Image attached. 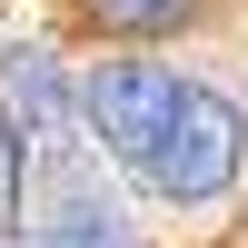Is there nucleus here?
Segmentation results:
<instances>
[{"mask_svg":"<svg viewBox=\"0 0 248 248\" xmlns=\"http://www.w3.org/2000/svg\"><path fill=\"white\" fill-rule=\"evenodd\" d=\"M248 169V119L229 90H179L169 129L149 139V159H139V179H149L169 209H209V199H229Z\"/></svg>","mask_w":248,"mask_h":248,"instance_id":"nucleus-1","label":"nucleus"},{"mask_svg":"<svg viewBox=\"0 0 248 248\" xmlns=\"http://www.w3.org/2000/svg\"><path fill=\"white\" fill-rule=\"evenodd\" d=\"M179 90L189 79L179 70H159V60H99L90 79H70V99H79V119H90V139L109 159H149V139L169 129V109H179Z\"/></svg>","mask_w":248,"mask_h":248,"instance_id":"nucleus-2","label":"nucleus"},{"mask_svg":"<svg viewBox=\"0 0 248 248\" xmlns=\"http://www.w3.org/2000/svg\"><path fill=\"white\" fill-rule=\"evenodd\" d=\"M0 129L20 139V159L60 169V149H70V129H79V99H70V70H60L50 50H10L0 60Z\"/></svg>","mask_w":248,"mask_h":248,"instance_id":"nucleus-3","label":"nucleus"},{"mask_svg":"<svg viewBox=\"0 0 248 248\" xmlns=\"http://www.w3.org/2000/svg\"><path fill=\"white\" fill-rule=\"evenodd\" d=\"M79 10H90L99 30H119V40H159V30H189L199 0H79Z\"/></svg>","mask_w":248,"mask_h":248,"instance_id":"nucleus-4","label":"nucleus"},{"mask_svg":"<svg viewBox=\"0 0 248 248\" xmlns=\"http://www.w3.org/2000/svg\"><path fill=\"white\" fill-rule=\"evenodd\" d=\"M40 248H129V218L99 209V199H70V209L40 229Z\"/></svg>","mask_w":248,"mask_h":248,"instance_id":"nucleus-5","label":"nucleus"},{"mask_svg":"<svg viewBox=\"0 0 248 248\" xmlns=\"http://www.w3.org/2000/svg\"><path fill=\"white\" fill-rule=\"evenodd\" d=\"M10 189H20V139L0 129V209H10Z\"/></svg>","mask_w":248,"mask_h":248,"instance_id":"nucleus-6","label":"nucleus"},{"mask_svg":"<svg viewBox=\"0 0 248 248\" xmlns=\"http://www.w3.org/2000/svg\"><path fill=\"white\" fill-rule=\"evenodd\" d=\"M20 248H40V238H20Z\"/></svg>","mask_w":248,"mask_h":248,"instance_id":"nucleus-7","label":"nucleus"}]
</instances>
